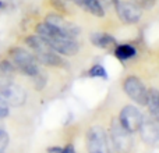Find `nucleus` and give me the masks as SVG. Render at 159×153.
I'll return each mask as SVG.
<instances>
[{
    "label": "nucleus",
    "mask_w": 159,
    "mask_h": 153,
    "mask_svg": "<svg viewBox=\"0 0 159 153\" xmlns=\"http://www.w3.org/2000/svg\"><path fill=\"white\" fill-rule=\"evenodd\" d=\"M8 56L11 59V63L18 71H21L22 74L28 76H35L41 72L39 68V63L36 60V57L34 56V53L28 52L24 47H11Z\"/></svg>",
    "instance_id": "1"
},
{
    "label": "nucleus",
    "mask_w": 159,
    "mask_h": 153,
    "mask_svg": "<svg viewBox=\"0 0 159 153\" xmlns=\"http://www.w3.org/2000/svg\"><path fill=\"white\" fill-rule=\"evenodd\" d=\"M110 139H112L115 149L119 153H129L131 151V134L123 128V125L120 124V121L117 118H115L110 124Z\"/></svg>",
    "instance_id": "2"
},
{
    "label": "nucleus",
    "mask_w": 159,
    "mask_h": 153,
    "mask_svg": "<svg viewBox=\"0 0 159 153\" xmlns=\"http://www.w3.org/2000/svg\"><path fill=\"white\" fill-rule=\"evenodd\" d=\"M87 151L88 153H109V141L102 127L93 125L87 131Z\"/></svg>",
    "instance_id": "3"
},
{
    "label": "nucleus",
    "mask_w": 159,
    "mask_h": 153,
    "mask_svg": "<svg viewBox=\"0 0 159 153\" xmlns=\"http://www.w3.org/2000/svg\"><path fill=\"white\" fill-rule=\"evenodd\" d=\"M123 89H124V92H126V95L129 96L131 100H134L135 103H138L140 106H145L147 88L144 86V84L141 82L140 78H137L135 75L127 76L123 82Z\"/></svg>",
    "instance_id": "4"
},
{
    "label": "nucleus",
    "mask_w": 159,
    "mask_h": 153,
    "mask_svg": "<svg viewBox=\"0 0 159 153\" xmlns=\"http://www.w3.org/2000/svg\"><path fill=\"white\" fill-rule=\"evenodd\" d=\"M141 120H143V114L140 113V110H138L137 107L131 106V104L124 106L123 109H121L120 114H119V121H120V124L130 134H134V132L138 131Z\"/></svg>",
    "instance_id": "5"
},
{
    "label": "nucleus",
    "mask_w": 159,
    "mask_h": 153,
    "mask_svg": "<svg viewBox=\"0 0 159 153\" xmlns=\"http://www.w3.org/2000/svg\"><path fill=\"white\" fill-rule=\"evenodd\" d=\"M0 98L8 106L18 107V106H22L25 103V100H27V92H25V89L22 86L11 82V84L0 88Z\"/></svg>",
    "instance_id": "6"
},
{
    "label": "nucleus",
    "mask_w": 159,
    "mask_h": 153,
    "mask_svg": "<svg viewBox=\"0 0 159 153\" xmlns=\"http://www.w3.org/2000/svg\"><path fill=\"white\" fill-rule=\"evenodd\" d=\"M115 10L120 21L124 24H137L141 18V8L131 2L117 0L115 4Z\"/></svg>",
    "instance_id": "7"
},
{
    "label": "nucleus",
    "mask_w": 159,
    "mask_h": 153,
    "mask_svg": "<svg viewBox=\"0 0 159 153\" xmlns=\"http://www.w3.org/2000/svg\"><path fill=\"white\" fill-rule=\"evenodd\" d=\"M138 131H140L141 139L148 145L159 142V123L151 116H143Z\"/></svg>",
    "instance_id": "8"
},
{
    "label": "nucleus",
    "mask_w": 159,
    "mask_h": 153,
    "mask_svg": "<svg viewBox=\"0 0 159 153\" xmlns=\"http://www.w3.org/2000/svg\"><path fill=\"white\" fill-rule=\"evenodd\" d=\"M46 42L56 53L63 56H75L80 50L77 41L67 36H55L52 39H48Z\"/></svg>",
    "instance_id": "9"
},
{
    "label": "nucleus",
    "mask_w": 159,
    "mask_h": 153,
    "mask_svg": "<svg viewBox=\"0 0 159 153\" xmlns=\"http://www.w3.org/2000/svg\"><path fill=\"white\" fill-rule=\"evenodd\" d=\"M45 22L49 24L50 27H53L55 29L60 31L63 35L69 36V38H74L75 39V36L78 35V28L75 27L74 24H71V22L66 21L63 17L57 15V14H49V15H46Z\"/></svg>",
    "instance_id": "10"
},
{
    "label": "nucleus",
    "mask_w": 159,
    "mask_h": 153,
    "mask_svg": "<svg viewBox=\"0 0 159 153\" xmlns=\"http://www.w3.org/2000/svg\"><path fill=\"white\" fill-rule=\"evenodd\" d=\"M91 43L96 47H101V49H112L113 46H116V39L113 36H110L109 33L105 32H95L89 36Z\"/></svg>",
    "instance_id": "11"
},
{
    "label": "nucleus",
    "mask_w": 159,
    "mask_h": 153,
    "mask_svg": "<svg viewBox=\"0 0 159 153\" xmlns=\"http://www.w3.org/2000/svg\"><path fill=\"white\" fill-rule=\"evenodd\" d=\"M145 106H148V111L151 117L159 121V90L155 88L147 90V102Z\"/></svg>",
    "instance_id": "12"
},
{
    "label": "nucleus",
    "mask_w": 159,
    "mask_h": 153,
    "mask_svg": "<svg viewBox=\"0 0 159 153\" xmlns=\"http://www.w3.org/2000/svg\"><path fill=\"white\" fill-rule=\"evenodd\" d=\"M16 72V67L8 60H0V88L11 84Z\"/></svg>",
    "instance_id": "13"
},
{
    "label": "nucleus",
    "mask_w": 159,
    "mask_h": 153,
    "mask_svg": "<svg viewBox=\"0 0 159 153\" xmlns=\"http://www.w3.org/2000/svg\"><path fill=\"white\" fill-rule=\"evenodd\" d=\"M75 4H78L80 7L85 8L88 13H91L95 17H103L105 15V8L102 7L99 0H73Z\"/></svg>",
    "instance_id": "14"
},
{
    "label": "nucleus",
    "mask_w": 159,
    "mask_h": 153,
    "mask_svg": "<svg viewBox=\"0 0 159 153\" xmlns=\"http://www.w3.org/2000/svg\"><path fill=\"white\" fill-rule=\"evenodd\" d=\"M137 53L134 46L131 45H119L115 49V56L120 60H129V59H133Z\"/></svg>",
    "instance_id": "15"
},
{
    "label": "nucleus",
    "mask_w": 159,
    "mask_h": 153,
    "mask_svg": "<svg viewBox=\"0 0 159 153\" xmlns=\"http://www.w3.org/2000/svg\"><path fill=\"white\" fill-rule=\"evenodd\" d=\"M88 74H89V76H92V78H102V79L107 78L106 70H105L101 64H95V66H92V68L89 70Z\"/></svg>",
    "instance_id": "16"
},
{
    "label": "nucleus",
    "mask_w": 159,
    "mask_h": 153,
    "mask_svg": "<svg viewBox=\"0 0 159 153\" xmlns=\"http://www.w3.org/2000/svg\"><path fill=\"white\" fill-rule=\"evenodd\" d=\"M8 141H10L8 134L4 129L0 128V152H4V149L7 148V145H8Z\"/></svg>",
    "instance_id": "17"
},
{
    "label": "nucleus",
    "mask_w": 159,
    "mask_h": 153,
    "mask_svg": "<svg viewBox=\"0 0 159 153\" xmlns=\"http://www.w3.org/2000/svg\"><path fill=\"white\" fill-rule=\"evenodd\" d=\"M10 114V109H8V104L0 98V118H6Z\"/></svg>",
    "instance_id": "18"
},
{
    "label": "nucleus",
    "mask_w": 159,
    "mask_h": 153,
    "mask_svg": "<svg viewBox=\"0 0 159 153\" xmlns=\"http://www.w3.org/2000/svg\"><path fill=\"white\" fill-rule=\"evenodd\" d=\"M60 153H75V151H74V148H73V146L70 145V146H67V148L61 149V152H60Z\"/></svg>",
    "instance_id": "19"
},
{
    "label": "nucleus",
    "mask_w": 159,
    "mask_h": 153,
    "mask_svg": "<svg viewBox=\"0 0 159 153\" xmlns=\"http://www.w3.org/2000/svg\"><path fill=\"white\" fill-rule=\"evenodd\" d=\"M49 153H60L61 152V148H49L48 149Z\"/></svg>",
    "instance_id": "20"
},
{
    "label": "nucleus",
    "mask_w": 159,
    "mask_h": 153,
    "mask_svg": "<svg viewBox=\"0 0 159 153\" xmlns=\"http://www.w3.org/2000/svg\"><path fill=\"white\" fill-rule=\"evenodd\" d=\"M99 2H101V4H102V3H106V6H109L110 3L116 4V2H117V0H99Z\"/></svg>",
    "instance_id": "21"
},
{
    "label": "nucleus",
    "mask_w": 159,
    "mask_h": 153,
    "mask_svg": "<svg viewBox=\"0 0 159 153\" xmlns=\"http://www.w3.org/2000/svg\"><path fill=\"white\" fill-rule=\"evenodd\" d=\"M3 7H4V3H3V2H2V0H0V10H2V8H3Z\"/></svg>",
    "instance_id": "22"
},
{
    "label": "nucleus",
    "mask_w": 159,
    "mask_h": 153,
    "mask_svg": "<svg viewBox=\"0 0 159 153\" xmlns=\"http://www.w3.org/2000/svg\"><path fill=\"white\" fill-rule=\"evenodd\" d=\"M0 153H3V152H0Z\"/></svg>",
    "instance_id": "23"
}]
</instances>
